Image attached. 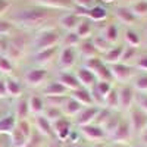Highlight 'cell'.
Listing matches in <instances>:
<instances>
[{
    "mask_svg": "<svg viewBox=\"0 0 147 147\" xmlns=\"http://www.w3.org/2000/svg\"><path fill=\"white\" fill-rule=\"evenodd\" d=\"M13 25H18L21 28L25 30H35L43 27V24H46L50 19V12L49 9L35 6V7H24L19 9L13 13H10L7 18Z\"/></svg>",
    "mask_w": 147,
    "mask_h": 147,
    "instance_id": "cell-1",
    "label": "cell"
},
{
    "mask_svg": "<svg viewBox=\"0 0 147 147\" xmlns=\"http://www.w3.org/2000/svg\"><path fill=\"white\" fill-rule=\"evenodd\" d=\"M60 38H62V35L59 34V31L56 28H50V27L40 28L31 41L32 50L35 53V52H41V50H46V49L59 46Z\"/></svg>",
    "mask_w": 147,
    "mask_h": 147,
    "instance_id": "cell-2",
    "label": "cell"
},
{
    "mask_svg": "<svg viewBox=\"0 0 147 147\" xmlns=\"http://www.w3.org/2000/svg\"><path fill=\"white\" fill-rule=\"evenodd\" d=\"M84 68H87L93 75L96 77L97 81H109L112 82V75H110V69H109V65H106L100 56H96V57H91L88 60H85L82 63Z\"/></svg>",
    "mask_w": 147,
    "mask_h": 147,
    "instance_id": "cell-3",
    "label": "cell"
},
{
    "mask_svg": "<svg viewBox=\"0 0 147 147\" xmlns=\"http://www.w3.org/2000/svg\"><path fill=\"white\" fill-rule=\"evenodd\" d=\"M47 78H49V71L46 68L34 66V68H30V69L25 71L22 81H24V84H25L27 87L37 88V87H40V85L46 84Z\"/></svg>",
    "mask_w": 147,
    "mask_h": 147,
    "instance_id": "cell-4",
    "label": "cell"
},
{
    "mask_svg": "<svg viewBox=\"0 0 147 147\" xmlns=\"http://www.w3.org/2000/svg\"><path fill=\"white\" fill-rule=\"evenodd\" d=\"M74 12L80 16V18H87L88 21H91L93 24H97V22H103L107 19L109 16V12L105 6L102 5H94L88 9H80V7H75Z\"/></svg>",
    "mask_w": 147,
    "mask_h": 147,
    "instance_id": "cell-5",
    "label": "cell"
},
{
    "mask_svg": "<svg viewBox=\"0 0 147 147\" xmlns=\"http://www.w3.org/2000/svg\"><path fill=\"white\" fill-rule=\"evenodd\" d=\"M27 37L25 35H10L9 37V47L5 56H7L10 60H18L24 56L27 49Z\"/></svg>",
    "mask_w": 147,
    "mask_h": 147,
    "instance_id": "cell-6",
    "label": "cell"
},
{
    "mask_svg": "<svg viewBox=\"0 0 147 147\" xmlns=\"http://www.w3.org/2000/svg\"><path fill=\"white\" fill-rule=\"evenodd\" d=\"M127 121L129 124L131 132L136 134V136H140L144 129H147V113L140 110L137 106L129 110V115H128Z\"/></svg>",
    "mask_w": 147,
    "mask_h": 147,
    "instance_id": "cell-7",
    "label": "cell"
},
{
    "mask_svg": "<svg viewBox=\"0 0 147 147\" xmlns=\"http://www.w3.org/2000/svg\"><path fill=\"white\" fill-rule=\"evenodd\" d=\"M118 103L119 110L122 112H129L132 109V105L136 103V91H134L132 85L122 84L118 88Z\"/></svg>",
    "mask_w": 147,
    "mask_h": 147,
    "instance_id": "cell-8",
    "label": "cell"
},
{
    "mask_svg": "<svg viewBox=\"0 0 147 147\" xmlns=\"http://www.w3.org/2000/svg\"><path fill=\"white\" fill-rule=\"evenodd\" d=\"M77 62V49L71 47H60L57 53V66L60 72L69 71Z\"/></svg>",
    "mask_w": 147,
    "mask_h": 147,
    "instance_id": "cell-9",
    "label": "cell"
},
{
    "mask_svg": "<svg viewBox=\"0 0 147 147\" xmlns=\"http://www.w3.org/2000/svg\"><path fill=\"white\" fill-rule=\"evenodd\" d=\"M110 69V75H112V80L121 82V84H125L128 82L132 77H134V68L131 65H125V63H113V65H109Z\"/></svg>",
    "mask_w": 147,
    "mask_h": 147,
    "instance_id": "cell-10",
    "label": "cell"
},
{
    "mask_svg": "<svg viewBox=\"0 0 147 147\" xmlns=\"http://www.w3.org/2000/svg\"><path fill=\"white\" fill-rule=\"evenodd\" d=\"M100 107L102 106H97V105L82 107V110L75 116V124L78 125V128L90 125V124H94L97 115H99V112H100Z\"/></svg>",
    "mask_w": 147,
    "mask_h": 147,
    "instance_id": "cell-11",
    "label": "cell"
},
{
    "mask_svg": "<svg viewBox=\"0 0 147 147\" xmlns=\"http://www.w3.org/2000/svg\"><path fill=\"white\" fill-rule=\"evenodd\" d=\"M80 134L88 141L93 143H102L103 140H106V134L103 131L102 127L96 125V124H90V125H85V127H80Z\"/></svg>",
    "mask_w": 147,
    "mask_h": 147,
    "instance_id": "cell-12",
    "label": "cell"
},
{
    "mask_svg": "<svg viewBox=\"0 0 147 147\" xmlns=\"http://www.w3.org/2000/svg\"><path fill=\"white\" fill-rule=\"evenodd\" d=\"M112 88H113L112 82H109V81H97L96 85L90 90L91 96H93V100H94V105H97V106L103 105L105 99L107 97V94L112 91Z\"/></svg>",
    "mask_w": 147,
    "mask_h": 147,
    "instance_id": "cell-13",
    "label": "cell"
},
{
    "mask_svg": "<svg viewBox=\"0 0 147 147\" xmlns=\"http://www.w3.org/2000/svg\"><path fill=\"white\" fill-rule=\"evenodd\" d=\"M53 127V132H55V138L59 141H68L69 136L72 134V128H71V122L66 116L57 119L56 122L52 124Z\"/></svg>",
    "mask_w": 147,
    "mask_h": 147,
    "instance_id": "cell-14",
    "label": "cell"
},
{
    "mask_svg": "<svg viewBox=\"0 0 147 147\" xmlns=\"http://www.w3.org/2000/svg\"><path fill=\"white\" fill-rule=\"evenodd\" d=\"M80 21H81V18H80L74 10L63 12V13L57 18L59 27L62 28L65 32H72V31H75L77 27H78V22H80Z\"/></svg>",
    "mask_w": 147,
    "mask_h": 147,
    "instance_id": "cell-15",
    "label": "cell"
},
{
    "mask_svg": "<svg viewBox=\"0 0 147 147\" xmlns=\"http://www.w3.org/2000/svg\"><path fill=\"white\" fill-rule=\"evenodd\" d=\"M113 15L118 22H121L125 28H132L137 24V18L134 16V13L129 10L128 6H115Z\"/></svg>",
    "mask_w": 147,
    "mask_h": 147,
    "instance_id": "cell-16",
    "label": "cell"
},
{
    "mask_svg": "<svg viewBox=\"0 0 147 147\" xmlns=\"http://www.w3.org/2000/svg\"><path fill=\"white\" fill-rule=\"evenodd\" d=\"M132 137V132H131V128H129V124L128 121L125 119H121L119 125L116 127L115 132L109 137V140L112 143H119V144H125L129 141V138Z\"/></svg>",
    "mask_w": 147,
    "mask_h": 147,
    "instance_id": "cell-17",
    "label": "cell"
},
{
    "mask_svg": "<svg viewBox=\"0 0 147 147\" xmlns=\"http://www.w3.org/2000/svg\"><path fill=\"white\" fill-rule=\"evenodd\" d=\"M59 46H55V47H50V49H46V50H41V52H35L32 55V60L37 66H41L44 68L46 65H49L52 60L57 56L59 53Z\"/></svg>",
    "mask_w": 147,
    "mask_h": 147,
    "instance_id": "cell-18",
    "label": "cell"
},
{
    "mask_svg": "<svg viewBox=\"0 0 147 147\" xmlns=\"http://www.w3.org/2000/svg\"><path fill=\"white\" fill-rule=\"evenodd\" d=\"M35 6L44 9H56V10H74L71 0H31Z\"/></svg>",
    "mask_w": 147,
    "mask_h": 147,
    "instance_id": "cell-19",
    "label": "cell"
},
{
    "mask_svg": "<svg viewBox=\"0 0 147 147\" xmlns=\"http://www.w3.org/2000/svg\"><path fill=\"white\" fill-rule=\"evenodd\" d=\"M68 94H69V91L56 80L49 81L43 85V96L44 97H60V96H68Z\"/></svg>",
    "mask_w": 147,
    "mask_h": 147,
    "instance_id": "cell-20",
    "label": "cell"
},
{
    "mask_svg": "<svg viewBox=\"0 0 147 147\" xmlns=\"http://www.w3.org/2000/svg\"><path fill=\"white\" fill-rule=\"evenodd\" d=\"M75 77H77V80H78V82H80L81 87L87 88V90H91L94 85H96V82H97L96 77L93 75V74H91L87 68H84V66H80V68L77 69Z\"/></svg>",
    "mask_w": 147,
    "mask_h": 147,
    "instance_id": "cell-21",
    "label": "cell"
},
{
    "mask_svg": "<svg viewBox=\"0 0 147 147\" xmlns=\"http://www.w3.org/2000/svg\"><path fill=\"white\" fill-rule=\"evenodd\" d=\"M56 81L62 84L69 93L81 87L80 82H78V80H77V77H75V74H71V72H68V71H65V72H59V74H57V77H56Z\"/></svg>",
    "mask_w": 147,
    "mask_h": 147,
    "instance_id": "cell-22",
    "label": "cell"
},
{
    "mask_svg": "<svg viewBox=\"0 0 147 147\" xmlns=\"http://www.w3.org/2000/svg\"><path fill=\"white\" fill-rule=\"evenodd\" d=\"M35 131L41 134L44 138H55V132H53V127H52V122H49L43 115L35 116Z\"/></svg>",
    "mask_w": 147,
    "mask_h": 147,
    "instance_id": "cell-23",
    "label": "cell"
},
{
    "mask_svg": "<svg viewBox=\"0 0 147 147\" xmlns=\"http://www.w3.org/2000/svg\"><path fill=\"white\" fill-rule=\"evenodd\" d=\"M124 47L125 46H121V44H115L110 47V50L106 52L102 56V60L106 65H113V63H121L122 60V53H124Z\"/></svg>",
    "mask_w": 147,
    "mask_h": 147,
    "instance_id": "cell-24",
    "label": "cell"
},
{
    "mask_svg": "<svg viewBox=\"0 0 147 147\" xmlns=\"http://www.w3.org/2000/svg\"><path fill=\"white\" fill-rule=\"evenodd\" d=\"M69 96L72 97V99H75L81 106L87 107V106H93L94 105V100H93V96H91V91L84 88V87H80L77 90H74L69 93Z\"/></svg>",
    "mask_w": 147,
    "mask_h": 147,
    "instance_id": "cell-25",
    "label": "cell"
},
{
    "mask_svg": "<svg viewBox=\"0 0 147 147\" xmlns=\"http://www.w3.org/2000/svg\"><path fill=\"white\" fill-rule=\"evenodd\" d=\"M5 84H6V93L7 97H13V99H19L22 96L24 87H22V82L13 77H6L5 78Z\"/></svg>",
    "mask_w": 147,
    "mask_h": 147,
    "instance_id": "cell-26",
    "label": "cell"
},
{
    "mask_svg": "<svg viewBox=\"0 0 147 147\" xmlns=\"http://www.w3.org/2000/svg\"><path fill=\"white\" fill-rule=\"evenodd\" d=\"M82 107H84V106H81L75 99H72V97L68 94L66 100H65V103H63V106H62L63 116H66V118H75V116L81 112V110H82Z\"/></svg>",
    "mask_w": 147,
    "mask_h": 147,
    "instance_id": "cell-27",
    "label": "cell"
},
{
    "mask_svg": "<svg viewBox=\"0 0 147 147\" xmlns=\"http://www.w3.org/2000/svg\"><path fill=\"white\" fill-rule=\"evenodd\" d=\"M77 52H78V55L84 59V62H85V60H88V59H91V57L100 56L99 53H97V50H96V47H94L91 38H90V40H82V41L80 43V46H78V50H77Z\"/></svg>",
    "mask_w": 147,
    "mask_h": 147,
    "instance_id": "cell-28",
    "label": "cell"
},
{
    "mask_svg": "<svg viewBox=\"0 0 147 147\" xmlns=\"http://www.w3.org/2000/svg\"><path fill=\"white\" fill-rule=\"evenodd\" d=\"M93 25L94 24L88 21L87 18H81V21L78 22V27L75 30V34L81 40H90L93 37Z\"/></svg>",
    "mask_w": 147,
    "mask_h": 147,
    "instance_id": "cell-29",
    "label": "cell"
},
{
    "mask_svg": "<svg viewBox=\"0 0 147 147\" xmlns=\"http://www.w3.org/2000/svg\"><path fill=\"white\" fill-rule=\"evenodd\" d=\"M100 35L103 37V38L110 43L112 46H115L119 40V30H118V25L116 24H106V25L103 27Z\"/></svg>",
    "mask_w": 147,
    "mask_h": 147,
    "instance_id": "cell-30",
    "label": "cell"
},
{
    "mask_svg": "<svg viewBox=\"0 0 147 147\" xmlns=\"http://www.w3.org/2000/svg\"><path fill=\"white\" fill-rule=\"evenodd\" d=\"M28 107H30V113H32L34 116L43 115V110L46 107L44 99L38 94H32L28 97Z\"/></svg>",
    "mask_w": 147,
    "mask_h": 147,
    "instance_id": "cell-31",
    "label": "cell"
},
{
    "mask_svg": "<svg viewBox=\"0 0 147 147\" xmlns=\"http://www.w3.org/2000/svg\"><path fill=\"white\" fill-rule=\"evenodd\" d=\"M18 119L15 116V113H7L5 116L0 118V134H9L16 128Z\"/></svg>",
    "mask_w": 147,
    "mask_h": 147,
    "instance_id": "cell-32",
    "label": "cell"
},
{
    "mask_svg": "<svg viewBox=\"0 0 147 147\" xmlns=\"http://www.w3.org/2000/svg\"><path fill=\"white\" fill-rule=\"evenodd\" d=\"M28 115H30L28 97L21 96L19 99H16V103H15V116L18 121H21V119H27Z\"/></svg>",
    "mask_w": 147,
    "mask_h": 147,
    "instance_id": "cell-33",
    "label": "cell"
},
{
    "mask_svg": "<svg viewBox=\"0 0 147 147\" xmlns=\"http://www.w3.org/2000/svg\"><path fill=\"white\" fill-rule=\"evenodd\" d=\"M124 41L129 47H140L141 46V37L134 28H125L124 30Z\"/></svg>",
    "mask_w": 147,
    "mask_h": 147,
    "instance_id": "cell-34",
    "label": "cell"
},
{
    "mask_svg": "<svg viewBox=\"0 0 147 147\" xmlns=\"http://www.w3.org/2000/svg\"><path fill=\"white\" fill-rule=\"evenodd\" d=\"M81 41L82 40L75 34V31L65 32V35L60 38V44H62V47H71V49H77Z\"/></svg>",
    "mask_w": 147,
    "mask_h": 147,
    "instance_id": "cell-35",
    "label": "cell"
},
{
    "mask_svg": "<svg viewBox=\"0 0 147 147\" xmlns=\"http://www.w3.org/2000/svg\"><path fill=\"white\" fill-rule=\"evenodd\" d=\"M129 10L134 13L137 19L140 18H147V0H138V2L132 3L128 6Z\"/></svg>",
    "mask_w": 147,
    "mask_h": 147,
    "instance_id": "cell-36",
    "label": "cell"
},
{
    "mask_svg": "<svg viewBox=\"0 0 147 147\" xmlns=\"http://www.w3.org/2000/svg\"><path fill=\"white\" fill-rule=\"evenodd\" d=\"M91 41H93V44H94V47H96L97 53L102 55V56H103L106 52H109L110 47H112V44L107 43L100 34H99V35H93V37H91Z\"/></svg>",
    "mask_w": 147,
    "mask_h": 147,
    "instance_id": "cell-37",
    "label": "cell"
},
{
    "mask_svg": "<svg viewBox=\"0 0 147 147\" xmlns=\"http://www.w3.org/2000/svg\"><path fill=\"white\" fill-rule=\"evenodd\" d=\"M43 116L49 121V122H56L57 119L63 118V112L60 107H53V106H46L43 110Z\"/></svg>",
    "mask_w": 147,
    "mask_h": 147,
    "instance_id": "cell-38",
    "label": "cell"
},
{
    "mask_svg": "<svg viewBox=\"0 0 147 147\" xmlns=\"http://www.w3.org/2000/svg\"><path fill=\"white\" fill-rule=\"evenodd\" d=\"M103 107L109 109V110H118L119 109V103H118V90L116 88H112V91H110L107 94V97L105 99L103 102Z\"/></svg>",
    "mask_w": 147,
    "mask_h": 147,
    "instance_id": "cell-39",
    "label": "cell"
},
{
    "mask_svg": "<svg viewBox=\"0 0 147 147\" xmlns=\"http://www.w3.org/2000/svg\"><path fill=\"white\" fill-rule=\"evenodd\" d=\"M27 141H28V138L18 128H15L10 132V146L12 147H25Z\"/></svg>",
    "mask_w": 147,
    "mask_h": 147,
    "instance_id": "cell-40",
    "label": "cell"
},
{
    "mask_svg": "<svg viewBox=\"0 0 147 147\" xmlns=\"http://www.w3.org/2000/svg\"><path fill=\"white\" fill-rule=\"evenodd\" d=\"M121 119H122V118H119L118 115H115V113H113L112 116H110V118L107 119V122H106V124H105V125L102 127L107 138H109V137H110V136H112V134L115 132V129H116V127L119 125Z\"/></svg>",
    "mask_w": 147,
    "mask_h": 147,
    "instance_id": "cell-41",
    "label": "cell"
},
{
    "mask_svg": "<svg viewBox=\"0 0 147 147\" xmlns=\"http://www.w3.org/2000/svg\"><path fill=\"white\" fill-rule=\"evenodd\" d=\"M132 88H134V91L141 93V94L147 93V74H140L138 77L134 78Z\"/></svg>",
    "mask_w": 147,
    "mask_h": 147,
    "instance_id": "cell-42",
    "label": "cell"
},
{
    "mask_svg": "<svg viewBox=\"0 0 147 147\" xmlns=\"http://www.w3.org/2000/svg\"><path fill=\"white\" fill-rule=\"evenodd\" d=\"M13 62L5 55H0V74H3L6 77H10L13 74Z\"/></svg>",
    "mask_w": 147,
    "mask_h": 147,
    "instance_id": "cell-43",
    "label": "cell"
},
{
    "mask_svg": "<svg viewBox=\"0 0 147 147\" xmlns=\"http://www.w3.org/2000/svg\"><path fill=\"white\" fill-rule=\"evenodd\" d=\"M138 57V49L137 47H124V53H122V63L125 65H129V62H132V60H137Z\"/></svg>",
    "mask_w": 147,
    "mask_h": 147,
    "instance_id": "cell-44",
    "label": "cell"
},
{
    "mask_svg": "<svg viewBox=\"0 0 147 147\" xmlns=\"http://www.w3.org/2000/svg\"><path fill=\"white\" fill-rule=\"evenodd\" d=\"M15 31V25L9 19L0 18V37H10Z\"/></svg>",
    "mask_w": 147,
    "mask_h": 147,
    "instance_id": "cell-45",
    "label": "cell"
},
{
    "mask_svg": "<svg viewBox=\"0 0 147 147\" xmlns=\"http://www.w3.org/2000/svg\"><path fill=\"white\" fill-rule=\"evenodd\" d=\"M112 115H113L112 110H109V109H106V107H100V112H99V115H97L94 124L99 125V127H103L106 122H107V119L112 116Z\"/></svg>",
    "mask_w": 147,
    "mask_h": 147,
    "instance_id": "cell-46",
    "label": "cell"
},
{
    "mask_svg": "<svg viewBox=\"0 0 147 147\" xmlns=\"http://www.w3.org/2000/svg\"><path fill=\"white\" fill-rule=\"evenodd\" d=\"M43 143H44V137L34 129L31 137L28 138V141L25 144V147H43Z\"/></svg>",
    "mask_w": 147,
    "mask_h": 147,
    "instance_id": "cell-47",
    "label": "cell"
},
{
    "mask_svg": "<svg viewBox=\"0 0 147 147\" xmlns=\"http://www.w3.org/2000/svg\"><path fill=\"white\" fill-rule=\"evenodd\" d=\"M68 96H60V97H44V103L46 106H53V107H60L62 109L65 100Z\"/></svg>",
    "mask_w": 147,
    "mask_h": 147,
    "instance_id": "cell-48",
    "label": "cell"
},
{
    "mask_svg": "<svg viewBox=\"0 0 147 147\" xmlns=\"http://www.w3.org/2000/svg\"><path fill=\"white\" fill-rule=\"evenodd\" d=\"M16 128L25 136L27 138H30L31 137V134H32V128H31V124L27 121V119H21V121H18V124H16Z\"/></svg>",
    "mask_w": 147,
    "mask_h": 147,
    "instance_id": "cell-49",
    "label": "cell"
},
{
    "mask_svg": "<svg viewBox=\"0 0 147 147\" xmlns=\"http://www.w3.org/2000/svg\"><path fill=\"white\" fill-rule=\"evenodd\" d=\"M136 103H137V107L140 110H143L144 113H147V94H136Z\"/></svg>",
    "mask_w": 147,
    "mask_h": 147,
    "instance_id": "cell-50",
    "label": "cell"
},
{
    "mask_svg": "<svg viewBox=\"0 0 147 147\" xmlns=\"http://www.w3.org/2000/svg\"><path fill=\"white\" fill-rule=\"evenodd\" d=\"M134 68L138 69V71H143V74H147V55H141L137 57L136 60V65Z\"/></svg>",
    "mask_w": 147,
    "mask_h": 147,
    "instance_id": "cell-51",
    "label": "cell"
},
{
    "mask_svg": "<svg viewBox=\"0 0 147 147\" xmlns=\"http://www.w3.org/2000/svg\"><path fill=\"white\" fill-rule=\"evenodd\" d=\"M72 5H74V9L75 7H80V9H88L91 6L96 5V0H71Z\"/></svg>",
    "mask_w": 147,
    "mask_h": 147,
    "instance_id": "cell-52",
    "label": "cell"
},
{
    "mask_svg": "<svg viewBox=\"0 0 147 147\" xmlns=\"http://www.w3.org/2000/svg\"><path fill=\"white\" fill-rule=\"evenodd\" d=\"M9 47V37H0V55H6Z\"/></svg>",
    "mask_w": 147,
    "mask_h": 147,
    "instance_id": "cell-53",
    "label": "cell"
},
{
    "mask_svg": "<svg viewBox=\"0 0 147 147\" xmlns=\"http://www.w3.org/2000/svg\"><path fill=\"white\" fill-rule=\"evenodd\" d=\"M7 97V93H6V84H5V78L0 77V99H5Z\"/></svg>",
    "mask_w": 147,
    "mask_h": 147,
    "instance_id": "cell-54",
    "label": "cell"
},
{
    "mask_svg": "<svg viewBox=\"0 0 147 147\" xmlns=\"http://www.w3.org/2000/svg\"><path fill=\"white\" fill-rule=\"evenodd\" d=\"M138 137H140V140H141V144H143V146H147V129H144Z\"/></svg>",
    "mask_w": 147,
    "mask_h": 147,
    "instance_id": "cell-55",
    "label": "cell"
},
{
    "mask_svg": "<svg viewBox=\"0 0 147 147\" xmlns=\"http://www.w3.org/2000/svg\"><path fill=\"white\" fill-rule=\"evenodd\" d=\"M110 147H128V146H125V144H119V143H112V146Z\"/></svg>",
    "mask_w": 147,
    "mask_h": 147,
    "instance_id": "cell-56",
    "label": "cell"
},
{
    "mask_svg": "<svg viewBox=\"0 0 147 147\" xmlns=\"http://www.w3.org/2000/svg\"><path fill=\"white\" fill-rule=\"evenodd\" d=\"M103 3H106V5H110V3H115V2H118V0H102Z\"/></svg>",
    "mask_w": 147,
    "mask_h": 147,
    "instance_id": "cell-57",
    "label": "cell"
},
{
    "mask_svg": "<svg viewBox=\"0 0 147 147\" xmlns=\"http://www.w3.org/2000/svg\"><path fill=\"white\" fill-rule=\"evenodd\" d=\"M91 147H106V146H105V144H102V143H94Z\"/></svg>",
    "mask_w": 147,
    "mask_h": 147,
    "instance_id": "cell-58",
    "label": "cell"
},
{
    "mask_svg": "<svg viewBox=\"0 0 147 147\" xmlns=\"http://www.w3.org/2000/svg\"><path fill=\"white\" fill-rule=\"evenodd\" d=\"M69 147H88V146H84V144H71Z\"/></svg>",
    "mask_w": 147,
    "mask_h": 147,
    "instance_id": "cell-59",
    "label": "cell"
},
{
    "mask_svg": "<svg viewBox=\"0 0 147 147\" xmlns=\"http://www.w3.org/2000/svg\"><path fill=\"white\" fill-rule=\"evenodd\" d=\"M47 147H59V144H56V143H53V141H52V143H49V146H47Z\"/></svg>",
    "mask_w": 147,
    "mask_h": 147,
    "instance_id": "cell-60",
    "label": "cell"
},
{
    "mask_svg": "<svg viewBox=\"0 0 147 147\" xmlns=\"http://www.w3.org/2000/svg\"><path fill=\"white\" fill-rule=\"evenodd\" d=\"M125 2H127V3H128V6H129V5H132V3L138 2V0H125Z\"/></svg>",
    "mask_w": 147,
    "mask_h": 147,
    "instance_id": "cell-61",
    "label": "cell"
},
{
    "mask_svg": "<svg viewBox=\"0 0 147 147\" xmlns=\"http://www.w3.org/2000/svg\"><path fill=\"white\" fill-rule=\"evenodd\" d=\"M136 147H147V146H143V144H140V146H136Z\"/></svg>",
    "mask_w": 147,
    "mask_h": 147,
    "instance_id": "cell-62",
    "label": "cell"
},
{
    "mask_svg": "<svg viewBox=\"0 0 147 147\" xmlns=\"http://www.w3.org/2000/svg\"><path fill=\"white\" fill-rule=\"evenodd\" d=\"M146 32H147V27H146Z\"/></svg>",
    "mask_w": 147,
    "mask_h": 147,
    "instance_id": "cell-63",
    "label": "cell"
}]
</instances>
